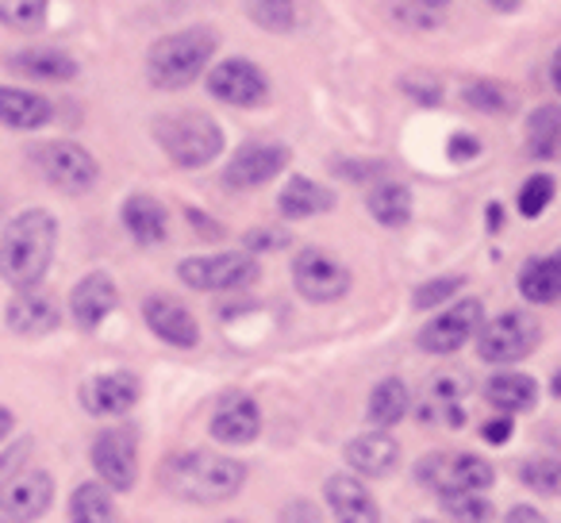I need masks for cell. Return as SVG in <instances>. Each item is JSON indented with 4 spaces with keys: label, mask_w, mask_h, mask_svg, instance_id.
Segmentation results:
<instances>
[{
    "label": "cell",
    "mask_w": 561,
    "mask_h": 523,
    "mask_svg": "<svg viewBox=\"0 0 561 523\" xmlns=\"http://www.w3.org/2000/svg\"><path fill=\"white\" fill-rule=\"evenodd\" d=\"M178 277L188 289L201 293H227L242 289L257 277V262L242 250H227V254H204V258H185L178 266Z\"/></svg>",
    "instance_id": "8"
},
{
    "label": "cell",
    "mask_w": 561,
    "mask_h": 523,
    "mask_svg": "<svg viewBox=\"0 0 561 523\" xmlns=\"http://www.w3.org/2000/svg\"><path fill=\"white\" fill-rule=\"evenodd\" d=\"M50 101L32 89H0V124L16 127V132H35V127L50 124Z\"/></svg>",
    "instance_id": "24"
},
{
    "label": "cell",
    "mask_w": 561,
    "mask_h": 523,
    "mask_svg": "<svg viewBox=\"0 0 561 523\" xmlns=\"http://www.w3.org/2000/svg\"><path fill=\"white\" fill-rule=\"evenodd\" d=\"M523 485H530L542 497H553L561 489V462L558 458H535L523 466Z\"/></svg>",
    "instance_id": "38"
},
{
    "label": "cell",
    "mask_w": 561,
    "mask_h": 523,
    "mask_svg": "<svg viewBox=\"0 0 561 523\" xmlns=\"http://www.w3.org/2000/svg\"><path fill=\"white\" fill-rule=\"evenodd\" d=\"M519 293L530 305H553L561 293V262L558 258H530L519 270Z\"/></svg>",
    "instance_id": "29"
},
{
    "label": "cell",
    "mask_w": 561,
    "mask_h": 523,
    "mask_svg": "<svg viewBox=\"0 0 561 523\" xmlns=\"http://www.w3.org/2000/svg\"><path fill=\"white\" fill-rule=\"evenodd\" d=\"M561 139V112L553 104H542L535 116L527 120V150L535 158H553Z\"/></svg>",
    "instance_id": "32"
},
{
    "label": "cell",
    "mask_w": 561,
    "mask_h": 523,
    "mask_svg": "<svg viewBox=\"0 0 561 523\" xmlns=\"http://www.w3.org/2000/svg\"><path fill=\"white\" fill-rule=\"evenodd\" d=\"M477 150H481L477 135H454V139H450V158H454V162H461V158H477Z\"/></svg>",
    "instance_id": "42"
},
{
    "label": "cell",
    "mask_w": 561,
    "mask_h": 523,
    "mask_svg": "<svg viewBox=\"0 0 561 523\" xmlns=\"http://www.w3.org/2000/svg\"><path fill=\"white\" fill-rule=\"evenodd\" d=\"M4 320H9V328L16 331V336H47V331L58 328V305L47 293L20 289L16 297L9 300Z\"/></svg>",
    "instance_id": "21"
},
{
    "label": "cell",
    "mask_w": 561,
    "mask_h": 523,
    "mask_svg": "<svg viewBox=\"0 0 561 523\" xmlns=\"http://www.w3.org/2000/svg\"><path fill=\"white\" fill-rule=\"evenodd\" d=\"M124 227L131 231L135 242L142 247H154V242L165 239V208L154 201V196H127L124 201Z\"/></svg>",
    "instance_id": "27"
},
{
    "label": "cell",
    "mask_w": 561,
    "mask_h": 523,
    "mask_svg": "<svg viewBox=\"0 0 561 523\" xmlns=\"http://www.w3.org/2000/svg\"><path fill=\"white\" fill-rule=\"evenodd\" d=\"M484 397H489V405L500 408V412H527L538 400V385H535V377H527V374L500 369L496 377L484 382Z\"/></svg>",
    "instance_id": "25"
},
{
    "label": "cell",
    "mask_w": 561,
    "mask_h": 523,
    "mask_svg": "<svg viewBox=\"0 0 561 523\" xmlns=\"http://www.w3.org/2000/svg\"><path fill=\"white\" fill-rule=\"evenodd\" d=\"M458 289H461V277H435V282H427V285H420V289H415V308L443 305V300H450Z\"/></svg>",
    "instance_id": "39"
},
{
    "label": "cell",
    "mask_w": 561,
    "mask_h": 523,
    "mask_svg": "<svg viewBox=\"0 0 561 523\" xmlns=\"http://www.w3.org/2000/svg\"><path fill=\"white\" fill-rule=\"evenodd\" d=\"M443 504L454 523H492V504L481 492H446Z\"/></svg>",
    "instance_id": "35"
},
{
    "label": "cell",
    "mask_w": 561,
    "mask_h": 523,
    "mask_svg": "<svg viewBox=\"0 0 561 523\" xmlns=\"http://www.w3.org/2000/svg\"><path fill=\"white\" fill-rule=\"evenodd\" d=\"M293 285H297V293L305 300L331 305V300L351 293V270L335 254L312 247V250H300L297 262H293Z\"/></svg>",
    "instance_id": "9"
},
{
    "label": "cell",
    "mask_w": 561,
    "mask_h": 523,
    "mask_svg": "<svg viewBox=\"0 0 561 523\" xmlns=\"http://www.w3.org/2000/svg\"><path fill=\"white\" fill-rule=\"evenodd\" d=\"M415 477L431 492L446 497V492H484L496 481V469L477 454H427L415 466Z\"/></svg>",
    "instance_id": "6"
},
{
    "label": "cell",
    "mask_w": 561,
    "mask_h": 523,
    "mask_svg": "<svg viewBox=\"0 0 561 523\" xmlns=\"http://www.w3.org/2000/svg\"><path fill=\"white\" fill-rule=\"evenodd\" d=\"M408 408H412V393H408V385L400 382V377H385V382H377V389L369 393V423L381 431L397 428L408 416Z\"/></svg>",
    "instance_id": "28"
},
{
    "label": "cell",
    "mask_w": 561,
    "mask_h": 523,
    "mask_svg": "<svg viewBox=\"0 0 561 523\" xmlns=\"http://www.w3.org/2000/svg\"><path fill=\"white\" fill-rule=\"evenodd\" d=\"M55 500V477L47 469H24L0 481V523H35Z\"/></svg>",
    "instance_id": "10"
},
{
    "label": "cell",
    "mask_w": 561,
    "mask_h": 523,
    "mask_svg": "<svg viewBox=\"0 0 561 523\" xmlns=\"http://www.w3.org/2000/svg\"><path fill=\"white\" fill-rule=\"evenodd\" d=\"M550 201H553V178L550 173H535V178L519 189V212L527 219L542 216V212L550 208Z\"/></svg>",
    "instance_id": "37"
},
{
    "label": "cell",
    "mask_w": 561,
    "mask_h": 523,
    "mask_svg": "<svg viewBox=\"0 0 561 523\" xmlns=\"http://www.w3.org/2000/svg\"><path fill=\"white\" fill-rule=\"evenodd\" d=\"M135 400H139V382L131 374H124V369L101 374L81 385V405L93 416H124L131 412Z\"/></svg>",
    "instance_id": "18"
},
{
    "label": "cell",
    "mask_w": 561,
    "mask_h": 523,
    "mask_svg": "<svg viewBox=\"0 0 561 523\" xmlns=\"http://www.w3.org/2000/svg\"><path fill=\"white\" fill-rule=\"evenodd\" d=\"M93 469L101 474V485L108 492H131L139 477V451L135 435L124 428H108L93 439Z\"/></svg>",
    "instance_id": "11"
},
{
    "label": "cell",
    "mask_w": 561,
    "mask_h": 523,
    "mask_svg": "<svg viewBox=\"0 0 561 523\" xmlns=\"http://www.w3.org/2000/svg\"><path fill=\"white\" fill-rule=\"evenodd\" d=\"M404 93H415L420 101H427V104L443 101V86H435V81H423V86H415V81L404 78Z\"/></svg>",
    "instance_id": "44"
},
{
    "label": "cell",
    "mask_w": 561,
    "mask_h": 523,
    "mask_svg": "<svg viewBox=\"0 0 561 523\" xmlns=\"http://www.w3.org/2000/svg\"><path fill=\"white\" fill-rule=\"evenodd\" d=\"M9 431H12V412L0 405V439H9Z\"/></svg>",
    "instance_id": "46"
},
{
    "label": "cell",
    "mask_w": 561,
    "mask_h": 523,
    "mask_svg": "<svg viewBox=\"0 0 561 523\" xmlns=\"http://www.w3.org/2000/svg\"><path fill=\"white\" fill-rule=\"evenodd\" d=\"M116 282H112L108 274H89V277H81L78 285H73V293H70V312H73V320L81 323L85 331H93V328H101L104 320H108V312L116 308Z\"/></svg>",
    "instance_id": "19"
},
{
    "label": "cell",
    "mask_w": 561,
    "mask_h": 523,
    "mask_svg": "<svg viewBox=\"0 0 561 523\" xmlns=\"http://www.w3.org/2000/svg\"><path fill=\"white\" fill-rule=\"evenodd\" d=\"M500 224H504V212H500V204H489V227L496 231Z\"/></svg>",
    "instance_id": "47"
},
{
    "label": "cell",
    "mask_w": 561,
    "mask_h": 523,
    "mask_svg": "<svg viewBox=\"0 0 561 523\" xmlns=\"http://www.w3.org/2000/svg\"><path fill=\"white\" fill-rule=\"evenodd\" d=\"M466 393H469V385L461 382L458 374L435 377V382H431V389H427V397H423L420 416L427 423L443 420L446 428H461V423H466V412H461V400H466Z\"/></svg>",
    "instance_id": "22"
},
{
    "label": "cell",
    "mask_w": 561,
    "mask_h": 523,
    "mask_svg": "<svg viewBox=\"0 0 561 523\" xmlns=\"http://www.w3.org/2000/svg\"><path fill=\"white\" fill-rule=\"evenodd\" d=\"M369 216L385 227H404L412 219V193L397 181H385L369 193Z\"/></svg>",
    "instance_id": "30"
},
{
    "label": "cell",
    "mask_w": 561,
    "mask_h": 523,
    "mask_svg": "<svg viewBox=\"0 0 561 523\" xmlns=\"http://www.w3.org/2000/svg\"><path fill=\"white\" fill-rule=\"evenodd\" d=\"M538 343H542V328L527 312H504L477 328V354L484 362H492V366L523 362Z\"/></svg>",
    "instance_id": "5"
},
{
    "label": "cell",
    "mask_w": 561,
    "mask_h": 523,
    "mask_svg": "<svg viewBox=\"0 0 561 523\" xmlns=\"http://www.w3.org/2000/svg\"><path fill=\"white\" fill-rule=\"evenodd\" d=\"M247 481V466L216 451L173 454L162 469V485L185 504H224Z\"/></svg>",
    "instance_id": "2"
},
{
    "label": "cell",
    "mask_w": 561,
    "mask_h": 523,
    "mask_svg": "<svg viewBox=\"0 0 561 523\" xmlns=\"http://www.w3.org/2000/svg\"><path fill=\"white\" fill-rule=\"evenodd\" d=\"M346 466L362 477H389L400 466V443L389 431L374 428L346 443Z\"/></svg>",
    "instance_id": "17"
},
{
    "label": "cell",
    "mask_w": 561,
    "mask_h": 523,
    "mask_svg": "<svg viewBox=\"0 0 561 523\" xmlns=\"http://www.w3.org/2000/svg\"><path fill=\"white\" fill-rule=\"evenodd\" d=\"M9 70L24 73V78H35V81H70L73 73H78V62L58 47H27V50L9 55Z\"/></svg>",
    "instance_id": "23"
},
{
    "label": "cell",
    "mask_w": 561,
    "mask_h": 523,
    "mask_svg": "<svg viewBox=\"0 0 561 523\" xmlns=\"http://www.w3.org/2000/svg\"><path fill=\"white\" fill-rule=\"evenodd\" d=\"M289 147L280 143H247V147L234 150V158L227 162L224 181L231 189H257L270 178H277L285 166H289Z\"/></svg>",
    "instance_id": "14"
},
{
    "label": "cell",
    "mask_w": 561,
    "mask_h": 523,
    "mask_svg": "<svg viewBox=\"0 0 561 523\" xmlns=\"http://www.w3.org/2000/svg\"><path fill=\"white\" fill-rule=\"evenodd\" d=\"M280 523H320V508L308 504V500H293V504L280 512Z\"/></svg>",
    "instance_id": "41"
},
{
    "label": "cell",
    "mask_w": 561,
    "mask_h": 523,
    "mask_svg": "<svg viewBox=\"0 0 561 523\" xmlns=\"http://www.w3.org/2000/svg\"><path fill=\"white\" fill-rule=\"evenodd\" d=\"M216 55V35L208 27H188L158 39L147 55V78L158 89H185L208 70Z\"/></svg>",
    "instance_id": "3"
},
{
    "label": "cell",
    "mask_w": 561,
    "mask_h": 523,
    "mask_svg": "<svg viewBox=\"0 0 561 523\" xmlns=\"http://www.w3.org/2000/svg\"><path fill=\"white\" fill-rule=\"evenodd\" d=\"M262 431V408L247 393H227L211 416V439L224 446H247Z\"/></svg>",
    "instance_id": "15"
},
{
    "label": "cell",
    "mask_w": 561,
    "mask_h": 523,
    "mask_svg": "<svg viewBox=\"0 0 561 523\" xmlns=\"http://www.w3.org/2000/svg\"><path fill=\"white\" fill-rule=\"evenodd\" d=\"M154 139L185 170H201L224 150V132L204 112H165L154 124Z\"/></svg>",
    "instance_id": "4"
},
{
    "label": "cell",
    "mask_w": 561,
    "mask_h": 523,
    "mask_svg": "<svg viewBox=\"0 0 561 523\" xmlns=\"http://www.w3.org/2000/svg\"><path fill=\"white\" fill-rule=\"evenodd\" d=\"M58 224L50 212L27 208L0 235V277L16 289H35L47 277L55 258Z\"/></svg>",
    "instance_id": "1"
},
{
    "label": "cell",
    "mask_w": 561,
    "mask_h": 523,
    "mask_svg": "<svg viewBox=\"0 0 561 523\" xmlns=\"http://www.w3.org/2000/svg\"><path fill=\"white\" fill-rule=\"evenodd\" d=\"M277 204L285 219H308V216H320V212L335 208V193L308 178H289V185L280 189Z\"/></svg>",
    "instance_id": "26"
},
{
    "label": "cell",
    "mask_w": 561,
    "mask_h": 523,
    "mask_svg": "<svg viewBox=\"0 0 561 523\" xmlns=\"http://www.w3.org/2000/svg\"><path fill=\"white\" fill-rule=\"evenodd\" d=\"M492 9H500V12H512V9H519L523 0H489Z\"/></svg>",
    "instance_id": "48"
},
{
    "label": "cell",
    "mask_w": 561,
    "mask_h": 523,
    "mask_svg": "<svg viewBox=\"0 0 561 523\" xmlns=\"http://www.w3.org/2000/svg\"><path fill=\"white\" fill-rule=\"evenodd\" d=\"M481 435L489 439V443H507V439H512V420H507V416H500V420H489L481 428Z\"/></svg>",
    "instance_id": "43"
},
{
    "label": "cell",
    "mask_w": 561,
    "mask_h": 523,
    "mask_svg": "<svg viewBox=\"0 0 561 523\" xmlns=\"http://www.w3.org/2000/svg\"><path fill=\"white\" fill-rule=\"evenodd\" d=\"M227 523H242V520H227Z\"/></svg>",
    "instance_id": "49"
},
{
    "label": "cell",
    "mask_w": 561,
    "mask_h": 523,
    "mask_svg": "<svg viewBox=\"0 0 561 523\" xmlns=\"http://www.w3.org/2000/svg\"><path fill=\"white\" fill-rule=\"evenodd\" d=\"M247 12L262 32H293L297 27V0H247Z\"/></svg>",
    "instance_id": "33"
},
{
    "label": "cell",
    "mask_w": 561,
    "mask_h": 523,
    "mask_svg": "<svg viewBox=\"0 0 561 523\" xmlns=\"http://www.w3.org/2000/svg\"><path fill=\"white\" fill-rule=\"evenodd\" d=\"M466 101L473 109L489 112V116H504V112L515 109V96L500 81H473V86H466Z\"/></svg>",
    "instance_id": "36"
},
{
    "label": "cell",
    "mask_w": 561,
    "mask_h": 523,
    "mask_svg": "<svg viewBox=\"0 0 561 523\" xmlns=\"http://www.w3.org/2000/svg\"><path fill=\"white\" fill-rule=\"evenodd\" d=\"M247 247L250 250H280V247H289V235L273 231V227H257V231L247 235Z\"/></svg>",
    "instance_id": "40"
},
{
    "label": "cell",
    "mask_w": 561,
    "mask_h": 523,
    "mask_svg": "<svg viewBox=\"0 0 561 523\" xmlns=\"http://www.w3.org/2000/svg\"><path fill=\"white\" fill-rule=\"evenodd\" d=\"M504 523H546V515L538 512V508H530V504H519V508H512V512L504 515Z\"/></svg>",
    "instance_id": "45"
},
{
    "label": "cell",
    "mask_w": 561,
    "mask_h": 523,
    "mask_svg": "<svg viewBox=\"0 0 561 523\" xmlns=\"http://www.w3.org/2000/svg\"><path fill=\"white\" fill-rule=\"evenodd\" d=\"M328 508L335 512V523H381L377 500L358 477L335 474L328 481Z\"/></svg>",
    "instance_id": "20"
},
{
    "label": "cell",
    "mask_w": 561,
    "mask_h": 523,
    "mask_svg": "<svg viewBox=\"0 0 561 523\" xmlns=\"http://www.w3.org/2000/svg\"><path fill=\"white\" fill-rule=\"evenodd\" d=\"M142 316H147L150 331H154L162 343L181 346V351H188V346L201 343V328H196L193 312H188L181 300H173V297H147V305H142Z\"/></svg>",
    "instance_id": "16"
},
{
    "label": "cell",
    "mask_w": 561,
    "mask_h": 523,
    "mask_svg": "<svg viewBox=\"0 0 561 523\" xmlns=\"http://www.w3.org/2000/svg\"><path fill=\"white\" fill-rule=\"evenodd\" d=\"M32 158L58 193H89L96 185V178H101L96 158L85 147H78V143H43V147H35Z\"/></svg>",
    "instance_id": "7"
},
{
    "label": "cell",
    "mask_w": 561,
    "mask_h": 523,
    "mask_svg": "<svg viewBox=\"0 0 561 523\" xmlns=\"http://www.w3.org/2000/svg\"><path fill=\"white\" fill-rule=\"evenodd\" d=\"M70 523H116V508L101 481H85L70 497Z\"/></svg>",
    "instance_id": "31"
},
{
    "label": "cell",
    "mask_w": 561,
    "mask_h": 523,
    "mask_svg": "<svg viewBox=\"0 0 561 523\" xmlns=\"http://www.w3.org/2000/svg\"><path fill=\"white\" fill-rule=\"evenodd\" d=\"M208 93L234 109H257L270 96V78L247 58H227L208 73Z\"/></svg>",
    "instance_id": "13"
},
{
    "label": "cell",
    "mask_w": 561,
    "mask_h": 523,
    "mask_svg": "<svg viewBox=\"0 0 561 523\" xmlns=\"http://www.w3.org/2000/svg\"><path fill=\"white\" fill-rule=\"evenodd\" d=\"M484 323V308L481 300L466 297L458 305H450L446 312H438L431 323H423L420 331V346L427 354H454L477 336V328Z\"/></svg>",
    "instance_id": "12"
},
{
    "label": "cell",
    "mask_w": 561,
    "mask_h": 523,
    "mask_svg": "<svg viewBox=\"0 0 561 523\" xmlns=\"http://www.w3.org/2000/svg\"><path fill=\"white\" fill-rule=\"evenodd\" d=\"M0 24L16 32H39L47 24V0H0Z\"/></svg>",
    "instance_id": "34"
}]
</instances>
